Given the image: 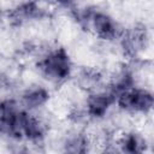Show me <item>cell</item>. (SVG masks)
Masks as SVG:
<instances>
[{
	"instance_id": "1",
	"label": "cell",
	"mask_w": 154,
	"mask_h": 154,
	"mask_svg": "<svg viewBox=\"0 0 154 154\" xmlns=\"http://www.w3.org/2000/svg\"><path fill=\"white\" fill-rule=\"evenodd\" d=\"M70 13L83 30L91 32L100 40L116 41L123 32L117 20L100 8L73 6L70 8Z\"/></svg>"
},
{
	"instance_id": "2",
	"label": "cell",
	"mask_w": 154,
	"mask_h": 154,
	"mask_svg": "<svg viewBox=\"0 0 154 154\" xmlns=\"http://www.w3.org/2000/svg\"><path fill=\"white\" fill-rule=\"evenodd\" d=\"M36 67L40 75L51 83H63L72 75L73 65L69 52L60 46L47 48L40 54Z\"/></svg>"
},
{
	"instance_id": "3",
	"label": "cell",
	"mask_w": 154,
	"mask_h": 154,
	"mask_svg": "<svg viewBox=\"0 0 154 154\" xmlns=\"http://www.w3.org/2000/svg\"><path fill=\"white\" fill-rule=\"evenodd\" d=\"M30 112L16 99H2L0 101V135L12 142H24V128Z\"/></svg>"
},
{
	"instance_id": "4",
	"label": "cell",
	"mask_w": 154,
	"mask_h": 154,
	"mask_svg": "<svg viewBox=\"0 0 154 154\" xmlns=\"http://www.w3.org/2000/svg\"><path fill=\"white\" fill-rule=\"evenodd\" d=\"M120 109L132 114H147L153 108V94L147 88L134 85L116 96V102Z\"/></svg>"
},
{
	"instance_id": "5",
	"label": "cell",
	"mask_w": 154,
	"mask_h": 154,
	"mask_svg": "<svg viewBox=\"0 0 154 154\" xmlns=\"http://www.w3.org/2000/svg\"><path fill=\"white\" fill-rule=\"evenodd\" d=\"M148 30L143 24H135L128 29H123L119 43L124 55L130 59H137L148 46Z\"/></svg>"
},
{
	"instance_id": "6",
	"label": "cell",
	"mask_w": 154,
	"mask_h": 154,
	"mask_svg": "<svg viewBox=\"0 0 154 154\" xmlns=\"http://www.w3.org/2000/svg\"><path fill=\"white\" fill-rule=\"evenodd\" d=\"M114 105L113 94L105 87L91 93H88L85 99V108L84 114L89 118L99 119L107 114L109 108Z\"/></svg>"
},
{
	"instance_id": "7",
	"label": "cell",
	"mask_w": 154,
	"mask_h": 154,
	"mask_svg": "<svg viewBox=\"0 0 154 154\" xmlns=\"http://www.w3.org/2000/svg\"><path fill=\"white\" fill-rule=\"evenodd\" d=\"M47 16V11L36 2H22L12 7L7 13L8 22L14 26L42 19Z\"/></svg>"
},
{
	"instance_id": "8",
	"label": "cell",
	"mask_w": 154,
	"mask_h": 154,
	"mask_svg": "<svg viewBox=\"0 0 154 154\" xmlns=\"http://www.w3.org/2000/svg\"><path fill=\"white\" fill-rule=\"evenodd\" d=\"M49 96H51L49 90L47 88H45L43 85L34 84V85L28 87L22 93L19 102L28 111L35 112L40 109L41 107H43L49 101Z\"/></svg>"
},
{
	"instance_id": "9",
	"label": "cell",
	"mask_w": 154,
	"mask_h": 154,
	"mask_svg": "<svg viewBox=\"0 0 154 154\" xmlns=\"http://www.w3.org/2000/svg\"><path fill=\"white\" fill-rule=\"evenodd\" d=\"M120 154H147L148 142L146 137L136 131L124 134L117 143Z\"/></svg>"
},
{
	"instance_id": "10",
	"label": "cell",
	"mask_w": 154,
	"mask_h": 154,
	"mask_svg": "<svg viewBox=\"0 0 154 154\" xmlns=\"http://www.w3.org/2000/svg\"><path fill=\"white\" fill-rule=\"evenodd\" d=\"M90 140L83 131H75L63 142V154H89Z\"/></svg>"
},
{
	"instance_id": "11",
	"label": "cell",
	"mask_w": 154,
	"mask_h": 154,
	"mask_svg": "<svg viewBox=\"0 0 154 154\" xmlns=\"http://www.w3.org/2000/svg\"><path fill=\"white\" fill-rule=\"evenodd\" d=\"M102 73L96 69H84L78 73V84L87 93L102 88Z\"/></svg>"
}]
</instances>
